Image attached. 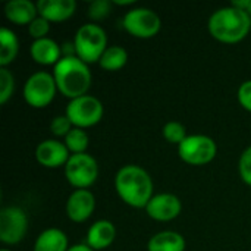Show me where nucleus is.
<instances>
[{"label": "nucleus", "mask_w": 251, "mask_h": 251, "mask_svg": "<svg viewBox=\"0 0 251 251\" xmlns=\"http://www.w3.org/2000/svg\"><path fill=\"white\" fill-rule=\"evenodd\" d=\"M115 188L119 197L132 207H146L153 197V181L138 165L122 166L115 176Z\"/></svg>", "instance_id": "nucleus-1"}, {"label": "nucleus", "mask_w": 251, "mask_h": 251, "mask_svg": "<svg viewBox=\"0 0 251 251\" xmlns=\"http://www.w3.org/2000/svg\"><path fill=\"white\" fill-rule=\"evenodd\" d=\"M57 90L68 99L85 96L91 85V72L88 63L78 56H63L53 69Z\"/></svg>", "instance_id": "nucleus-2"}, {"label": "nucleus", "mask_w": 251, "mask_h": 251, "mask_svg": "<svg viewBox=\"0 0 251 251\" xmlns=\"http://www.w3.org/2000/svg\"><path fill=\"white\" fill-rule=\"evenodd\" d=\"M209 32L222 43H238L251 29V16L235 6L215 10L209 18Z\"/></svg>", "instance_id": "nucleus-3"}, {"label": "nucleus", "mask_w": 251, "mask_h": 251, "mask_svg": "<svg viewBox=\"0 0 251 251\" xmlns=\"http://www.w3.org/2000/svg\"><path fill=\"white\" fill-rule=\"evenodd\" d=\"M76 56L85 63L99 62L107 49L106 31L97 24H85L78 28L74 38Z\"/></svg>", "instance_id": "nucleus-4"}, {"label": "nucleus", "mask_w": 251, "mask_h": 251, "mask_svg": "<svg viewBox=\"0 0 251 251\" xmlns=\"http://www.w3.org/2000/svg\"><path fill=\"white\" fill-rule=\"evenodd\" d=\"M179 157L193 166H201L212 162L218 153V147L213 138L203 134L188 135L178 146Z\"/></svg>", "instance_id": "nucleus-5"}, {"label": "nucleus", "mask_w": 251, "mask_h": 251, "mask_svg": "<svg viewBox=\"0 0 251 251\" xmlns=\"http://www.w3.org/2000/svg\"><path fill=\"white\" fill-rule=\"evenodd\" d=\"M74 126L76 128H88L100 122L103 118V104L101 101L90 94L72 99L66 106L65 113Z\"/></svg>", "instance_id": "nucleus-6"}, {"label": "nucleus", "mask_w": 251, "mask_h": 251, "mask_svg": "<svg viewBox=\"0 0 251 251\" xmlns=\"http://www.w3.org/2000/svg\"><path fill=\"white\" fill-rule=\"evenodd\" d=\"M56 91H57V85L54 76L49 72L38 71L34 72L26 79L24 87V97L29 106L41 109L51 103Z\"/></svg>", "instance_id": "nucleus-7"}, {"label": "nucleus", "mask_w": 251, "mask_h": 251, "mask_svg": "<svg viewBox=\"0 0 251 251\" xmlns=\"http://www.w3.org/2000/svg\"><path fill=\"white\" fill-rule=\"evenodd\" d=\"M65 176L71 185L78 190H87V187L94 184L99 176V165L96 159L87 153L71 154L65 165Z\"/></svg>", "instance_id": "nucleus-8"}, {"label": "nucleus", "mask_w": 251, "mask_h": 251, "mask_svg": "<svg viewBox=\"0 0 251 251\" xmlns=\"http://www.w3.org/2000/svg\"><path fill=\"white\" fill-rule=\"evenodd\" d=\"M124 28L137 38H151L162 26L159 15L149 7H135L125 13L122 21Z\"/></svg>", "instance_id": "nucleus-9"}, {"label": "nucleus", "mask_w": 251, "mask_h": 251, "mask_svg": "<svg viewBox=\"0 0 251 251\" xmlns=\"http://www.w3.org/2000/svg\"><path fill=\"white\" fill-rule=\"evenodd\" d=\"M28 231V218L21 207L7 206L0 212V241L4 244H18Z\"/></svg>", "instance_id": "nucleus-10"}, {"label": "nucleus", "mask_w": 251, "mask_h": 251, "mask_svg": "<svg viewBox=\"0 0 251 251\" xmlns=\"http://www.w3.org/2000/svg\"><path fill=\"white\" fill-rule=\"evenodd\" d=\"M182 210L181 200L171 193H162L151 197L149 204L146 206V212L150 218L156 221H172Z\"/></svg>", "instance_id": "nucleus-11"}, {"label": "nucleus", "mask_w": 251, "mask_h": 251, "mask_svg": "<svg viewBox=\"0 0 251 251\" xmlns=\"http://www.w3.org/2000/svg\"><path fill=\"white\" fill-rule=\"evenodd\" d=\"M71 154L65 143L57 140H44L35 149V159L44 168H59L68 163Z\"/></svg>", "instance_id": "nucleus-12"}, {"label": "nucleus", "mask_w": 251, "mask_h": 251, "mask_svg": "<svg viewBox=\"0 0 251 251\" xmlns=\"http://www.w3.org/2000/svg\"><path fill=\"white\" fill-rule=\"evenodd\" d=\"M94 207L96 199L90 190H75L66 201V215L71 221L79 224L93 215Z\"/></svg>", "instance_id": "nucleus-13"}, {"label": "nucleus", "mask_w": 251, "mask_h": 251, "mask_svg": "<svg viewBox=\"0 0 251 251\" xmlns=\"http://www.w3.org/2000/svg\"><path fill=\"white\" fill-rule=\"evenodd\" d=\"M38 13L50 22H62L75 13V0H38Z\"/></svg>", "instance_id": "nucleus-14"}, {"label": "nucleus", "mask_w": 251, "mask_h": 251, "mask_svg": "<svg viewBox=\"0 0 251 251\" xmlns=\"http://www.w3.org/2000/svg\"><path fill=\"white\" fill-rule=\"evenodd\" d=\"M29 53L40 65H56L62 59V47L49 37L34 40L29 46Z\"/></svg>", "instance_id": "nucleus-15"}, {"label": "nucleus", "mask_w": 251, "mask_h": 251, "mask_svg": "<svg viewBox=\"0 0 251 251\" xmlns=\"http://www.w3.org/2000/svg\"><path fill=\"white\" fill-rule=\"evenodd\" d=\"M116 237V228L110 221L101 219L94 222L87 232V246L93 250H104L107 249Z\"/></svg>", "instance_id": "nucleus-16"}, {"label": "nucleus", "mask_w": 251, "mask_h": 251, "mask_svg": "<svg viewBox=\"0 0 251 251\" xmlns=\"http://www.w3.org/2000/svg\"><path fill=\"white\" fill-rule=\"evenodd\" d=\"M37 4L31 0H9L4 4L6 18L16 25H29L37 18Z\"/></svg>", "instance_id": "nucleus-17"}, {"label": "nucleus", "mask_w": 251, "mask_h": 251, "mask_svg": "<svg viewBox=\"0 0 251 251\" xmlns=\"http://www.w3.org/2000/svg\"><path fill=\"white\" fill-rule=\"evenodd\" d=\"M68 237L57 228H49L43 231L35 240L34 251H68Z\"/></svg>", "instance_id": "nucleus-18"}, {"label": "nucleus", "mask_w": 251, "mask_h": 251, "mask_svg": "<svg viewBox=\"0 0 251 251\" xmlns=\"http://www.w3.org/2000/svg\"><path fill=\"white\" fill-rule=\"evenodd\" d=\"M149 251H184L185 240L181 234L174 231H162L153 235L147 244Z\"/></svg>", "instance_id": "nucleus-19"}, {"label": "nucleus", "mask_w": 251, "mask_h": 251, "mask_svg": "<svg viewBox=\"0 0 251 251\" xmlns=\"http://www.w3.org/2000/svg\"><path fill=\"white\" fill-rule=\"evenodd\" d=\"M19 51V41L16 34L3 26L0 29V68H6L7 65H10L16 54Z\"/></svg>", "instance_id": "nucleus-20"}, {"label": "nucleus", "mask_w": 251, "mask_h": 251, "mask_svg": "<svg viewBox=\"0 0 251 251\" xmlns=\"http://www.w3.org/2000/svg\"><path fill=\"white\" fill-rule=\"evenodd\" d=\"M128 62V51L122 46H110L106 49L99 63L106 71H119Z\"/></svg>", "instance_id": "nucleus-21"}, {"label": "nucleus", "mask_w": 251, "mask_h": 251, "mask_svg": "<svg viewBox=\"0 0 251 251\" xmlns=\"http://www.w3.org/2000/svg\"><path fill=\"white\" fill-rule=\"evenodd\" d=\"M65 146L68 147V150L72 154H79V153H85L87 147H88V135L82 128H76L74 126L69 134L65 137Z\"/></svg>", "instance_id": "nucleus-22"}, {"label": "nucleus", "mask_w": 251, "mask_h": 251, "mask_svg": "<svg viewBox=\"0 0 251 251\" xmlns=\"http://www.w3.org/2000/svg\"><path fill=\"white\" fill-rule=\"evenodd\" d=\"M162 134L163 137L172 143V144H181L188 135H187V129L185 126L181 124V122H176V121H171L168 124H165L163 129H162Z\"/></svg>", "instance_id": "nucleus-23"}, {"label": "nucleus", "mask_w": 251, "mask_h": 251, "mask_svg": "<svg viewBox=\"0 0 251 251\" xmlns=\"http://www.w3.org/2000/svg\"><path fill=\"white\" fill-rule=\"evenodd\" d=\"M15 78L7 68H0V103L4 104L13 93Z\"/></svg>", "instance_id": "nucleus-24"}, {"label": "nucleus", "mask_w": 251, "mask_h": 251, "mask_svg": "<svg viewBox=\"0 0 251 251\" xmlns=\"http://www.w3.org/2000/svg\"><path fill=\"white\" fill-rule=\"evenodd\" d=\"M112 12V1L110 0H94L88 6V16L93 21H101Z\"/></svg>", "instance_id": "nucleus-25"}, {"label": "nucleus", "mask_w": 251, "mask_h": 251, "mask_svg": "<svg viewBox=\"0 0 251 251\" xmlns=\"http://www.w3.org/2000/svg\"><path fill=\"white\" fill-rule=\"evenodd\" d=\"M28 31L29 35L34 40H40V38H46L47 32L50 31V21H47L46 18H43L41 15H38L29 25H28Z\"/></svg>", "instance_id": "nucleus-26"}, {"label": "nucleus", "mask_w": 251, "mask_h": 251, "mask_svg": "<svg viewBox=\"0 0 251 251\" xmlns=\"http://www.w3.org/2000/svg\"><path fill=\"white\" fill-rule=\"evenodd\" d=\"M72 122L69 121V118L66 115H59L54 116L51 124H50V129L56 137H66L69 134V131L72 129Z\"/></svg>", "instance_id": "nucleus-27"}, {"label": "nucleus", "mask_w": 251, "mask_h": 251, "mask_svg": "<svg viewBox=\"0 0 251 251\" xmlns=\"http://www.w3.org/2000/svg\"><path fill=\"white\" fill-rule=\"evenodd\" d=\"M240 175L246 184L251 185V146L243 151L240 157Z\"/></svg>", "instance_id": "nucleus-28"}, {"label": "nucleus", "mask_w": 251, "mask_h": 251, "mask_svg": "<svg viewBox=\"0 0 251 251\" xmlns=\"http://www.w3.org/2000/svg\"><path fill=\"white\" fill-rule=\"evenodd\" d=\"M238 100L244 109L251 112V79L243 82L238 88Z\"/></svg>", "instance_id": "nucleus-29"}, {"label": "nucleus", "mask_w": 251, "mask_h": 251, "mask_svg": "<svg viewBox=\"0 0 251 251\" xmlns=\"http://www.w3.org/2000/svg\"><path fill=\"white\" fill-rule=\"evenodd\" d=\"M231 4L238 7V9H243L244 12H247L251 16V0H234Z\"/></svg>", "instance_id": "nucleus-30"}, {"label": "nucleus", "mask_w": 251, "mask_h": 251, "mask_svg": "<svg viewBox=\"0 0 251 251\" xmlns=\"http://www.w3.org/2000/svg\"><path fill=\"white\" fill-rule=\"evenodd\" d=\"M68 251H94L90 246L87 244H75V246H71Z\"/></svg>", "instance_id": "nucleus-31"}, {"label": "nucleus", "mask_w": 251, "mask_h": 251, "mask_svg": "<svg viewBox=\"0 0 251 251\" xmlns=\"http://www.w3.org/2000/svg\"><path fill=\"white\" fill-rule=\"evenodd\" d=\"M115 3H116V4H124V6H125V4H132L134 0H115Z\"/></svg>", "instance_id": "nucleus-32"}, {"label": "nucleus", "mask_w": 251, "mask_h": 251, "mask_svg": "<svg viewBox=\"0 0 251 251\" xmlns=\"http://www.w3.org/2000/svg\"><path fill=\"white\" fill-rule=\"evenodd\" d=\"M0 251H10V250H7V249H3V250H0Z\"/></svg>", "instance_id": "nucleus-33"}]
</instances>
